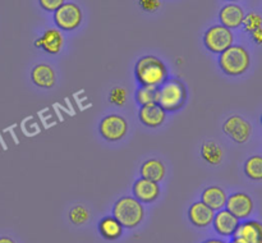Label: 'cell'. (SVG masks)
Here are the masks:
<instances>
[{"label": "cell", "mask_w": 262, "mask_h": 243, "mask_svg": "<svg viewBox=\"0 0 262 243\" xmlns=\"http://www.w3.org/2000/svg\"><path fill=\"white\" fill-rule=\"evenodd\" d=\"M156 94H158V87L152 86H141L137 90V94H136V99L137 102L143 106V105L154 104L156 102Z\"/></svg>", "instance_id": "603a6c76"}, {"label": "cell", "mask_w": 262, "mask_h": 243, "mask_svg": "<svg viewBox=\"0 0 262 243\" xmlns=\"http://www.w3.org/2000/svg\"><path fill=\"white\" fill-rule=\"evenodd\" d=\"M140 120L145 125L151 128H158L165 122L166 112L163 107L159 106L156 102L148 105H143L141 106L140 113H138Z\"/></svg>", "instance_id": "2e32d148"}, {"label": "cell", "mask_w": 262, "mask_h": 243, "mask_svg": "<svg viewBox=\"0 0 262 243\" xmlns=\"http://www.w3.org/2000/svg\"><path fill=\"white\" fill-rule=\"evenodd\" d=\"M141 178L150 179L154 182H161L165 176L166 169L165 165L158 159H148L141 165L140 169Z\"/></svg>", "instance_id": "d6986e66"}, {"label": "cell", "mask_w": 262, "mask_h": 243, "mask_svg": "<svg viewBox=\"0 0 262 243\" xmlns=\"http://www.w3.org/2000/svg\"><path fill=\"white\" fill-rule=\"evenodd\" d=\"M140 5L146 12H156L160 8V0H140Z\"/></svg>", "instance_id": "83f0119b"}, {"label": "cell", "mask_w": 262, "mask_h": 243, "mask_svg": "<svg viewBox=\"0 0 262 243\" xmlns=\"http://www.w3.org/2000/svg\"><path fill=\"white\" fill-rule=\"evenodd\" d=\"M135 74L141 86L159 87L168 79L165 64L152 55L143 56L137 61Z\"/></svg>", "instance_id": "6da1fadb"}, {"label": "cell", "mask_w": 262, "mask_h": 243, "mask_svg": "<svg viewBox=\"0 0 262 243\" xmlns=\"http://www.w3.org/2000/svg\"><path fill=\"white\" fill-rule=\"evenodd\" d=\"M233 41H234V35L232 30L222 25L212 26L204 35L205 46L211 53L222 54L233 45Z\"/></svg>", "instance_id": "5b68a950"}, {"label": "cell", "mask_w": 262, "mask_h": 243, "mask_svg": "<svg viewBox=\"0 0 262 243\" xmlns=\"http://www.w3.org/2000/svg\"><path fill=\"white\" fill-rule=\"evenodd\" d=\"M202 243H228V242H225L224 239H220V238H210V239L205 240V242Z\"/></svg>", "instance_id": "f546056e"}, {"label": "cell", "mask_w": 262, "mask_h": 243, "mask_svg": "<svg viewBox=\"0 0 262 243\" xmlns=\"http://www.w3.org/2000/svg\"><path fill=\"white\" fill-rule=\"evenodd\" d=\"M215 211L210 209L207 205H205L202 201L194 202L188 210V217L192 224L197 228H206L210 224H212L214 220Z\"/></svg>", "instance_id": "5bb4252c"}, {"label": "cell", "mask_w": 262, "mask_h": 243, "mask_svg": "<svg viewBox=\"0 0 262 243\" xmlns=\"http://www.w3.org/2000/svg\"><path fill=\"white\" fill-rule=\"evenodd\" d=\"M54 22L60 30H76L82 22V10L74 3H64L54 12Z\"/></svg>", "instance_id": "8992f818"}, {"label": "cell", "mask_w": 262, "mask_h": 243, "mask_svg": "<svg viewBox=\"0 0 262 243\" xmlns=\"http://www.w3.org/2000/svg\"><path fill=\"white\" fill-rule=\"evenodd\" d=\"M261 243H262V242H261Z\"/></svg>", "instance_id": "e575fe53"}, {"label": "cell", "mask_w": 262, "mask_h": 243, "mask_svg": "<svg viewBox=\"0 0 262 243\" xmlns=\"http://www.w3.org/2000/svg\"><path fill=\"white\" fill-rule=\"evenodd\" d=\"M223 130L234 142L246 143L250 140L252 127H251L250 122H247L245 118L239 117V115H232L224 122Z\"/></svg>", "instance_id": "ba28073f"}, {"label": "cell", "mask_w": 262, "mask_h": 243, "mask_svg": "<svg viewBox=\"0 0 262 243\" xmlns=\"http://www.w3.org/2000/svg\"><path fill=\"white\" fill-rule=\"evenodd\" d=\"M187 100V91L179 79H166L158 87L156 104L165 112H177L184 105Z\"/></svg>", "instance_id": "7a4b0ae2"}, {"label": "cell", "mask_w": 262, "mask_h": 243, "mask_svg": "<svg viewBox=\"0 0 262 243\" xmlns=\"http://www.w3.org/2000/svg\"><path fill=\"white\" fill-rule=\"evenodd\" d=\"M201 156L207 164L219 165L224 158V151L215 141H206L201 147Z\"/></svg>", "instance_id": "44dd1931"}, {"label": "cell", "mask_w": 262, "mask_h": 243, "mask_svg": "<svg viewBox=\"0 0 262 243\" xmlns=\"http://www.w3.org/2000/svg\"><path fill=\"white\" fill-rule=\"evenodd\" d=\"M261 123H262V115H261Z\"/></svg>", "instance_id": "836d02e7"}, {"label": "cell", "mask_w": 262, "mask_h": 243, "mask_svg": "<svg viewBox=\"0 0 262 243\" xmlns=\"http://www.w3.org/2000/svg\"><path fill=\"white\" fill-rule=\"evenodd\" d=\"M90 219V211L82 205H77L73 209L69 211V220L73 223L74 225H82L84 223L89 222Z\"/></svg>", "instance_id": "cb8c5ba5"}, {"label": "cell", "mask_w": 262, "mask_h": 243, "mask_svg": "<svg viewBox=\"0 0 262 243\" xmlns=\"http://www.w3.org/2000/svg\"><path fill=\"white\" fill-rule=\"evenodd\" d=\"M64 43L63 35L56 28H49L35 41V46L49 54H58Z\"/></svg>", "instance_id": "4fadbf2b"}, {"label": "cell", "mask_w": 262, "mask_h": 243, "mask_svg": "<svg viewBox=\"0 0 262 243\" xmlns=\"http://www.w3.org/2000/svg\"><path fill=\"white\" fill-rule=\"evenodd\" d=\"M100 135L109 142L120 141L128 130V123L123 117L117 114H110L100 122Z\"/></svg>", "instance_id": "52a82bcc"}, {"label": "cell", "mask_w": 262, "mask_h": 243, "mask_svg": "<svg viewBox=\"0 0 262 243\" xmlns=\"http://www.w3.org/2000/svg\"><path fill=\"white\" fill-rule=\"evenodd\" d=\"M109 101L115 106H123L127 102V90L124 87H114L109 95Z\"/></svg>", "instance_id": "484cf974"}, {"label": "cell", "mask_w": 262, "mask_h": 243, "mask_svg": "<svg viewBox=\"0 0 262 243\" xmlns=\"http://www.w3.org/2000/svg\"><path fill=\"white\" fill-rule=\"evenodd\" d=\"M31 79L41 89H51L55 84V72L48 64H38L31 72Z\"/></svg>", "instance_id": "ac0fdd59"}, {"label": "cell", "mask_w": 262, "mask_h": 243, "mask_svg": "<svg viewBox=\"0 0 262 243\" xmlns=\"http://www.w3.org/2000/svg\"><path fill=\"white\" fill-rule=\"evenodd\" d=\"M99 232L105 239L115 240L122 237L123 225L114 216H105L100 220Z\"/></svg>", "instance_id": "ffe728a7"}, {"label": "cell", "mask_w": 262, "mask_h": 243, "mask_svg": "<svg viewBox=\"0 0 262 243\" xmlns=\"http://www.w3.org/2000/svg\"><path fill=\"white\" fill-rule=\"evenodd\" d=\"M229 243H238L237 240H234V239H232V242H229Z\"/></svg>", "instance_id": "1f68e13d"}, {"label": "cell", "mask_w": 262, "mask_h": 243, "mask_svg": "<svg viewBox=\"0 0 262 243\" xmlns=\"http://www.w3.org/2000/svg\"><path fill=\"white\" fill-rule=\"evenodd\" d=\"M0 243H15L10 237H0Z\"/></svg>", "instance_id": "4dcf8cb0"}, {"label": "cell", "mask_w": 262, "mask_h": 243, "mask_svg": "<svg viewBox=\"0 0 262 243\" xmlns=\"http://www.w3.org/2000/svg\"><path fill=\"white\" fill-rule=\"evenodd\" d=\"M251 35H252V40L255 41L257 45H262V27L257 28L256 31H253Z\"/></svg>", "instance_id": "f1b7e54d"}, {"label": "cell", "mask_w": 262, "mask_h": 243, "mask_svg": "<svg viewBox=\"0 0 262 243\" xmlns=\"http://www.w3.org/2000/svg\"><path fill=\"white\" fill-rule=\"evenodd\" d=\"M229 2H237V0H229Z\"/></svg>", "instance_id": "d6a6232c"}, {"label": "cell", "mask_w": 262, "mask_h": 243, "mask_svg": "<svg viewBox=\"0 0 262 243\" xmlns=\"http://www.w3.org/2000/svg\"><path fill=\"white\" fill-rule=\"evenodd\" d=\"M233 239L238 243H261L262 242V223L257 220H248L239 223Z\"/></svg>", "instance_id": "30bf717a"}, {"label": "cell", "mask_w": 262, "mask_h": 243, "mask_svg": "<svg viewBox=\"0 0 262 243\" xmlns=\"http://www.w3.org/2000/svg\"><path fill=\"white\" fill-rule=\"evenodd\" d=\"M227 193H225L224 189L219 186H210L207 188L204 189L201 194V201L205 205L212 209L214 211H219L225 207L227 204Z\"/></svg>", "instance_id": "e0dca14e"}, {"label": "cell", "mask_w": 262, "mask_h": 243, "mask_svg": "<svg viewBox=\"0 0 262 243\" xmlns=\"http://www.w3.org/2000/svg\"><path fill=\"white\" fill-rule=\"evenodd\" d=\"M160 196V186L158 182L140 178L133 184V197L141 204H152Z\"/></svg>", "instance_id": "8fae6325"}, {"label": "cell", "mask_w": 262, "mask_h": 243, "mask_svg": "<svg viewBox=\"0 0 262 243\" xmlns=\"http://www.w3.org/2000/svg\"><path fill=\"white\" fill-rule=\"evenodd\" d=\"M41 8L48 12H55L64 4V0H38Z\"/></svg>", "instance_id": "4316f807"}, {"label": "cell", "mask_w": 262, "mask_h": 243, "mask_svg": "<svg viewBox=\"0 0 262 243\" xmlns=\"http://www.w3.org/2000/svg\"><path fill=\"white\" fill-rule=\"evenodd\" d=\"M225 209L232 212L237 219L246 220L253 212V200L245 192H234L227 198Z\"/></svg>", "instance_id": "9c48e42d"}, {"label": "cell", "mask_w": 262, "mask_h": 243, "mask_svg": "<svg viewBox=\"0 0 262 243\" xmlns=\"http://www.w3.org/2000/svg\"><path fill=\"white\" fill-rule=\"evenodd\" d=\"M239 223L241 220L237 219L232 212L228 211L227 209H223L215 212L212 227H214L215 232L222 237H233L235 230L239 227Z\"/></svg>", "instance_id": "7c38bea8"}, {"label": "cell", "mask_w": 262, "mask_h": 243, "mask_svg": "<svg viewBox=\"0 0 262 243\" xmlns=\"http://www.w3.org/2000/svg\"><path fill=\"white\" fill-rule=\"evenodd\" d=\"M245 12H243V8L239 7L238 4H227L225 7L222 8L219 13L220 22L222 26L229 28V30H234V28L241 27L243 25V20H245Z\"/></svg>", "instance_id": "9a60e30c"}, {"label": "cell", "mask_w": 262, "mask_h": 243, "mask_svg": "<svg viewBox=\"0 0 262 243\" xmlns=\"http://www.w3.org/2000/svg\"><path fill=\"white\" fill-rule=\"evenodd\" d=\"M245 173L250 179L256 182L262 181V156L255 155L247 159L245 164Z\"/></svg>", "instance_id": "7402d4cb"}, {"label": "cell", "mask_w": 262, "mask_h": 243, "mask_svg": "<svg viewBox=\"0 0 262 243\" xmlns=\"http://www.w3.org/2000/svg\"><path fill=\"white\" fill-rule=\"evenodd\" d=\"M113 216L123 225V228H136L145 216L142 204L133 196H124L113 206Z\"/></svg>", "instance_id": "3957f363"}, {"label": "cell", "mask_w": 262, "mask_h": 243, "mask_svg": "<svg viewBox=\"0 0 262 243\" xmlns=\"http://www.w3.org/2000/svg\"><path fill=\"white\" fill-rule=\"evenodd\" d=\"M243 27H245L246 32H250V33H252L253 31H256L257 28H261L262 15L255 12L248 13V14L245 17V20H243Z\"/></svg>", "instance_id": "d4e9b609"}, {"label": "cell", "mask_w": 262, "mask_h": 243, "mask_svg": "<svg viewBox=\"0 0 262 243\" xmlns=\"http://www.w3.org/2000/svg\"><path fill=\"white\" fill-rule=\"evenodd\" d=\"M250 64V53L241 45H232L220 54L219 65L228 76H241L246 73Z\"/></svg>", "instance_id": "277c9868"}]
</instances>
